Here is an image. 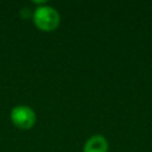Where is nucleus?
I'll list each match as a JSON object with an SVG mask.
<instances>
[{
    "label": "nucleus",
    "mask_w": 152,
    "mask_h": 152,
    "mask_svg": "<svg viewBox=\"0 0 152 152\" xmlns=\"http://www.w3.org/2000/svg\"><path fill=\"white\" fill-rule=\"evenodd\" d=\"M32 20L38 30L43 32H51L59 26L61 15L55 7L42 5L34 8L32 13Z\"/></svg>",
    "instance_id": "obj_1"
},
{
    "label": "nucleus",
    "mask_w": 152,
    "mask_h": 152,
    "mask_svg": "<svg viewBox=\"0 0 152 152\" xmlns=\"http://www.w3.org/2000/svg\"><path fill=\"white\" fill-rule=\"evenodd\" d=\"M12 124L20 129H30L34 126L37 121L36 112L25 104H18L12 108L10 114Z\"/></svg>",
    "instance_id": "obj_2"
},
{
    "label": "nucleus",
    "mask_w": 152,
    "mask_h": 152,
    "mask_svg": "<svg viewBox=\"0 0 152 152\" xmlns=\"http://www.w3.org/2000/svg\"><path fill=\"white\" fill-rule=\"evenodd\" d=\"M108 140L101 134L91 135L83 145V152H108Z\"/></svg>",
    "instance_id": "obj_3"
}]
</instances>
